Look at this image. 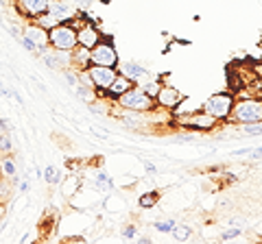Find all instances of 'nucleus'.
<instances>
[{
  "label": "nucleus",
  "instance_id": "obj_10",
  "mask_svg": "<svg viewBox=\"0 0 262 244\" xmlns=\"http://www.w3.org/2000/svg\"><path fill=\"white\" fill-rule=\"evenodd\" d=\"M103 37H105V33L96 27L94 22H90V20H88V15H85L83 24H81V27L77 29V42H79V46L92 48V46H96L98 42H101Z\"/></svg>",
  "mask_w": 262,
  "mask_h": 244
},
{
  "label": "nucleus",
  "instance_id": "obj_20",
  "mask_svg": "<svg viewBox=\"0 0 262 244\" xmlns=\"http://www.w3.org/2000/svg\"><path fill=\"white\" fill-rule=\"evenodd\" d=\"M9 199H11V179L0 177V205L9 203Z\"/></svg>",
  "mask_w": 262,
  "mask_h": 244
},
{
  "label": "nucleus",
  "instance_id": "obj_13",
  "mask_svg": "<svg viewBox=\"0 0 262 244\" xmlns=\"http://www.w3.org/2000/svg\"><path fill=\"white\" fill-rule=\"evenodd\" d=\"M118 72L122 77H127V79H131L134 83H140V81H144V79H151V70L149 68H142L140 63H136V61H118Z\"/></svg>",
  "mask_w": 262,
  "mask_h": 244
},
{
  "label": "nucleus",
  "instance_id": "obj_28",
  "mask_svg": "<svg viewBox=\"0 0 262 244\" xmlns=\"http://www.w3.org/2000/svg\"><path fill=\"white\" fill-rule=\"evenodd\" d=\"M136 235H138V229L134 225H127L125 229H122V238H125V240H134Z\"/></svg>",
  "mask_w": 262,
  "mask_h": 244
},
{
  "label": "nucleus",
  "instance_id": "obj_5",
  "mask_svg": "<svg viewBox=\"0 0 262 244\" xmlns=\"http://www.w3.org/2000/svg\"><path fill=\"white\" fill-rule=\"evenodd\" d=\"M234 101H236V96L232 92H219V94H212L210 99L203 103L201 109L206 113H210L212 118H216L221 125H223V122H227L229 113H232Z\"/></svg>",
  "mask_w": 262,
  "mask_h": 244
},
{
  "label": "nucleus",
  "instance_id": "obj_15",
  "mask_svg": "<svg viewBox=\"0 0 262 244\" xmlns=\"http://www.w3.org/2000/svg\"><path fill=\"white\" fill-rule=\"evenodd\" d=\"M0 177L11 179V183H18V164L15 159L9 155H0Z\"/></svg>",
  "mask_w": 262,
  "mask_h": 244
},
{
  "label": "nucleus",
  "instance_id": "obj_34",
  "mask_svg": "<svg viewBox=\"0 0 262 244\" xmlns=\"http://www.w3.org/2000/svg\"><path fill=\"white\" fill-rule=\"evenodd\" d=\"M0 11H3V5H0Z\"/></svg>",
  "mask_w": 262,
  "mask_h": 244
},
{
  "label": "nucleus",
  "instance_id": "obj_2",
  "mask_svg": "<svg viewBox=\"0 0 262 244\" xmlns=\"http://www.w3.org/2000/svg\"><path fill=\"white\" fill-rule=\"evenodd\" d=\"M114 103H116L120 109H127V111H138V113L155 111V99L146 94L140 85L129 87L127 92L122 94V96H118Z\"/></svg>",
  "mask_w": 262,
  "mask_h": 244
},
{
  "label": "nucleus",
  "instance_id": "obj_16",
  "mask_svg": "<svg viewBox=\"0 0 262 244\" xmlns=\"http://www.w3.org/2000/svg\"><path fill=\"white\" fill-rule=\"evenodd\" d=\"M59 185H61V192H63V197H66V199H70V197H72V194H75V192L79 190V185H81V179H79L77 175L63 177Z\"/></svg>",
  "mask_w": 262,
  "mask_h": 244
},
{
  "label": "nucleus",
  "instance_id": "obj_4",
  "mask_svg": "<svg viewBox=\"0 0 262 244\" xmlns=\"http://www.w3.org/2000/svg\"><path fill=\"white\" fill-rule=\"evenodd\" d=\"M177 125L182 129H188V131H194V133H212L221 122L216 118H212L210 113H206L203 109H199V111H190V113L179 116Z\"/></svg>",
  "mask_w": 262,
  "mask_h": 244
},
{
  "label": "nucleus",
  "instance_id": "obj_24",
  "mask_svg": "<svg viewBox=\"0 0 262 244\" xmlns=\"http://www.w3.org/2000/svg\"><path fill=\"white\" fill-rule=\"evenodd\" d=\"M175 221H173V218H168V221H158V223H153V229L155 231H160V233H170V231H173L175 229Z\"/></svg>",
  "mask_w": 262,
  "mask_h": 244
},
{
  "label": "nucleus",
  "instance_id": "obj_22",
  "mask_svg": "<svg viewBox=\"0 0 262 244\" xmlns=\"http://www.w3.org/2000/svg\"><path fill=\"white\" fill-rule=\"evenodd\" d=\"M173 233V238L177 240V242H186L188 238H190V233H192V229L188 225H175V229L170 231Z\"/></svg>",
  "mask_w": 262,
  "mask_h": 244
},
{
  "label": "nucleus",
  "instance_id": "obj_19",
  "mask_svg": "<svg viewBox=\"0 0 262 244\" xmlns=\"http://www.w3.org/2000/svg\"><path fill=\"white\" fill-rule=\"evenodd\" d=\"M158 201H160V192L151 190V192H146V194L140 197V207L142 209H151V207L158 205Z\"/></svg>",
  "mask_w": 262,
  "mask_h": 244
},
{
  "label": "nucleus",
  "instance_id": "obj_9",
  "mask_svg": "<svg viewBox=\"0 0 262 244\" xmlns=\"http://www.w3.org/2000/svg\"><path fill=\"white\" fill-rule=\"evenodd\" d=\"M13 9L24 22L37 20L48 11V0H13Z\"/></svg>",
  "mask_w": 262,
  "mask_h": 244
},
{
  "label": "nucleus",
  "instance_id": "obj_7",
  "mask_svg": "<svg viewBox=\"0 0 262 244\" xmlns=\"http://www.w3.org/2000/svg\"><path fill=\"white\" fill-rule=\"evenodd\" d=\"M118 51H116V44L105 35L101 42L96 46L90 48V63L94 66H107V68H116L118 66Z\"/></svg>",
  "mask_w": 262,
  "mask_h": 244
},
{
  "label": "nucleus",
  "instance_id": "obj_23",
  "mask_svg": "<svg viewBox=\"0 0 262 244\" xmlns=\"http://www.w3.org/2000/svg\"><path fill=\"white\" fill-rule=\"evenodd\" d=\"M9 153H13V137H11V131L0 135V155H9Z\"/></svg>",
  "mask_w": 262,
  "mask_h": 244
},
{
  "label": "nucleus",
  "instance_id": "obj_25",
  "mask_svg": "<svg viewBox=\"0 0 262 244\" xmlns=\"http://www.w3.org/2000/svg\"><path fill=\"white\" fill-rule=\"evenodd\" d=\"M238 235H243V229H241V227H232V229H227V231H223V233H221V240H234V238H238Z\"/></svg>",
  "mask_w": 262,
  "mask_h": 244
},
{
  "label": "nucleus",
  "instance_id": "obj_31",
  "mask_svg": "<svg viewBox=\"0 0 262 244\" xmlns=\"http://www.w3.org/2000/svg\"><path fill=\"white\" fill-rule=\"evenodd\" d=\"M144 170H146L149 175H155V173H158V168H155L153 161H144Z\"/></svg>",
  "mask_w": 262,
  "mask_h": 244
},
{
  "label": "nucleus",
  "instance_id": "obj_6",
  "mask_svg": "<svg viewBox=\"0 0 262 244\" xmlns=\"http://www.w3.org/2000/svg\"><path fill=\"white\" fill-rule=\"evenodd\" d=\"M88 85L94 89V94L107 92V87L114 83V79L118 77V68H107V66H94L90 63V68L83 72Z\"/></svg>",
  "mask_w": 262,
  "mask_h": 244
},
{
  "label": "nucleus",
  "instance_id": "obj_3",
  "mask_svg": "<svg viewBox=\"0 0 262 244\" xmlns=\"http://www.w3.org/2000/svg\"><path fill=\"white\" fill-rule=\"evenodd\" d=\"M77 42V29L70 22H59L53 29H48V46L55 51H72Z\"/></svg>",
  "mask_w": 262,
  "mask_h": 244
},
{
  "label": "nucleus",
  "instance_id": "obj_29",
  "mask_svg": "<svg viewBox=\"0 0 262 244\" xmlns=\"http://www.w3.org/2000/svg\"><path fill=\"white\" fill-rule=\"evenodd\" d=\"M18 185H20V190H18V192H20V194H27V192L31 190V181H29V175H27V177H22L20 181H18Z\"/></svg>",
  "mask_w": 262,
  "mask_h": 244
},
{
  "label": "nucleus",
  "instance_id": "obj_18",
  "mask_svg": "<svg viewBox=\"0 0 262 244\" xmlns=\"http://www.w3.org/2000/svg\"><path fill=\"white\" fill-rule=\"evenodd\" d=\"M94 183H96V190H101V192H110L114 188V179L105 173V170H98Z\"/></svg>",
  "mask_w": 262,
  "mask_h": 244
},
{
  "label": "nucleus",
  "instance_id": "obj_21",
  "mask_svg": "<svg viewBox=\"0 0 262 244\" xmlns=\"http://www.w3.org/2000/svg\"><path fill=\"white\" fill-rule=\"evenodd\" d=\"M238 131L247 137H258L262 135V122H253V125H241Z\"/></svg>",
  "mask_w": 262,
  "mask_h": 244
},
{
  "label": "nucleus",
  "instance_id": "obj_17",
  "mask_svg": "<svg viewBox=\"0 0 262 244\" xmlns=\"http://www.w3.org/2000/svg\"><path fill=\"white\" fill-rule=\"evenodd\" d=\"M42 179H44L48 185H59V183H61V179H63V175H61V170L57 168V166H51V164H48V166L42 170Z\"/></svg>",
  "mask_w": 262,
  "mask_h": 244
},
{
  "label": "nucleus",
  "instance_id": "obj_11",
  "mask_svg": "<svg viewBox=\"0 0 262 244\" xmlns=\"http://www.w3.org/2000/svg\"><path fill=\"white\" fill-rule=\"evenodd\" d=\"M48 13L57 22H70L79 15V9L72 0H48Z\"/></svg>",
  "mask_w": 262,
  "mask_h": 244
},
{
  "label": "nucleus",
  "instance_id": "obj_30",
  "mask_svg": "<svg viewBox=\"0 0 262 244\" xmlns=\"http://www.w3.org/2000/svg\"><path fill=\"white\" fill-rule=\"evenodd\" d=\"M11 131V125L7 122V118H0V135L3 133H9Z\"/></svg>",
  "mask_w": 262,
  "mask_h": 244
},
{
  "label": "nucleus",
  "instance_id": "obj_12",
  "mask_svg": "<svg viewBox=\"0 0 262 244\" xmlns=\"http://www.w3.org/2000/svg\"><path fill=\"white\" fill-rule=\"evenodd\" d=\"M22 35L29 37L31 42L37 46V51H39L37 55H42L46 48H48V31L44 27H39L35 20H29V22L22 24Z\"/></svg>",
  "mask_w": 262,
  "mask_h": 244
},
{
  "label": "nucleus",
  "instance_id": "obj_32",
  "mask_svg": "<svg viewBox=\"0 0 262 244\" xmlns=\"http://www.w3.org/2000/svg\"><path fill=\"white\" fill-rule=\"evenodd\" d=\"M249 153H251V157H256V159L262 157V146H258V149H253V146H251V151H249Z\"/></svg>",
  "mask_w": 262,
  "mask_h": 244
},
{
  "label": "nucleus",
  "instance_id": "obj_8",
  "mask_svg": "<svg viewBox=\"0 0 262 244\" xmlns=\"http://www.w3.org/2000/svg\"><path fill=\"white\" fill-rule=\"evenodd\" d=\"M184 96L182 92L175 87V85H166L162 83L160 92L155 94V109H162V111H175L179 105H182Z\"/></svg>",
  "mask_w": 262,
  "mask_h": 244
},
{
  "label": "nucleus",
  "instance_id": "obj_33",
  "mask_svg": "<svg viewBox=\"0 0 262 244\" xmlns=\"http://www.w3.org/2000/svg\"><path fill=\"white\" fill-rule=\"evenodd\" d=\"M98 3H101V5H110L112 0H98Z\"/></svg>",
  "mask_w": 262,
  "mask_h": 244
},
{
  "label": "nucleus",
  "instance_id": "obj_26",
  "mask_svg": "<svg viewBox=\"0 0 262 244\" xmlns=\"http://www.w3.org/2000/svg\"><path fill=\"white\" fill-rule=\"evenodd\" d=\"M20 44L24 46V51H27V53H31V55H37V53H39V51H37V46L33 44L29 37H24V35H22V37H20Z\"/></svg>",
  "mask_w": 262,
  "mask_h": 244
},
{
  "label": "nucleus",
  "instance_id": "obj_27",
  "mask_svg": "<svg viewBox=\"0 0 262 244\" xmlns=\"http://www.w3.org/2000/svg\"><path fill=\"white\" fill-rule=\"evenodd\" d=\"M72 3L77 5L79 11H88V9H92V7H94L96 0H72Z\"/></svg>",
  "mask_w": 262,
  "mask_h": 244
},
{
  "label": "nucleus",
  "instance_id": "obj_1",
  "mask_svg": "<svg viewBox=\"0 0 262 244\" xmlns=\"http://www.w3.org/2000/svg\"><path fill=\"white\" fill-rule=\"evenodd\" d=\"M227 122L232 127L262 122V99L260 96H243V99L234 101V107H232Z\"/></svg>",
  "mask_w": 262,
  "mask_h": 244
},
{
  "label": "nucleus",
  "instance_id": "obj_14",
  "mask_svg": "<svg viewBox=\"0 0 262 244\" xmlns=\"http://www.w3.org/2000/svg\"><path fill=\"white\" fill-rule=\"evenodd\" d=\"M70 59H72V70L85 72L90 68V48H83V46L77 44L70 51Z\"/></svg>",
  "mask_w": 262,
  "mask_h": 244
}]
</instances>
